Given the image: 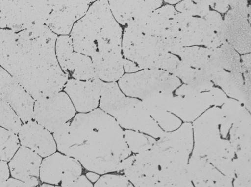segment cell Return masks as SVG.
<instances>
[{"mask_svg": "<svg viewBox=\"0 0 251 187\" xmlns=\"http://www.w3.org/2000/svg\"><path fill=\"white\" fill-rule=\"evenodd\" d=\"M187 172L195 187H233V180L224 175L204 158L191 155Z\"/></svg>", "mask_w": 251, "mask_h": 187, "instance_id": "17", "label": "cell"}, {"mask_svg": "<svg viewBox=\"0 0 251 187\" xmlns=\"http://www.w3.org/2000/svg\"><path fill=\"white\" fill-rule=\"evenodd\" d=\"M229 132L235 157H251V119L248 111L232 125Z\"/></svg>", "mask_w": 251, "mask_h": 187, "instance_id": "20", "label": "cell"}, {"mask_svg": "<svg viewBox=\"0 0 251 187\" xmlns=\"http://www.w3.org/2000/svg\"><path fill=\"white\" fill-rule=\"evenodd\" d=\"M100 82L101 80L97 78L89 80L73 78L68 80L63 90L77 113H86L98 108Z\"/></svg>", "mask_w": 251, "mask_h": 187, "instance_id": "13", "label": "cell"}, {"mask_svg": "<svg viewBox=\"0 0 251 187\" xmlns=\"http://www.w3.org/2000/svg\"><path fill=\"white\" fill-rule=\"evenodd\" d=\"M133 155V161L121 174L134 187H154L159 178L160 167L151 148Z\"/></svg>", "mask_w": 251, "mask_h": 187, "instance_id": "12", "label": "cell"}, {"mask_svg": "<svg viewBox=\"0 0 251 187\" xmlns=\"http://www.w3.org/2000/svg\"><path fill=\"white\" fill-rule=\"evenodd\" d=\"M93 187H134L123 174L107 173L100 175Z\"/></svg>", "mask_w": 251, "mask_h": 187, "instance_id": "27", "label": "cell"}, {"mask_svg": "<svg viewBox=\"0 0 251 187\" xmlns=\"http://www.w3.org/2000/svg\"><path fill=\"white\" fill-rule=\"evenodd\" d=\"M124 136L129 150L134 154L150 149L156 141L150 135L131 130H124Z\"/></svg>", "mask_w": 251, "mask_h": 187, "instance_id": "23", "label": "cell"}, {"mask_svg": "<svg viewBox=\"0 0 251 187\" xmlns=\"http://www.w3.org/2000/svg\"><path fill=\"white\" fill-rule=\"evenodd\" d=\"M66 187H93V184L82 174L76 180Z\"/></svg>", "mask_w": 251, "mask_h": 187, "instance_id": "28", "label": "cell"}, {"mask_svg": "<svg viewBox=\"0 0 251 187\" xmlns=\"http://www.w3.org/2000/svg\"><path fill=\"white\" fill-rule=\"evenodd\" d=\"M57 38L44 24L18 32L0 28V65L35 101L62 91L69 79L57 60Z\"/></svg>", "mask_w": 251, "mask_h": 187, "instance_id": "1", "label": "cell"}, {"mask_svg": "<svg viewBox=\"0 0 251 187\" xmlns=\"http://www.w3.org/2000/svg\"><path fill=\"white\" fill-rule=\"evenodd\" d=\"M108 3L116 21L125 26L151 13V8L149 1L108 0Z\"/></svg>", "mask_w": 251, "mask_h": 187, "instance_id": "19", "label": "cell"}, {"mask_svg": "<svg viewBox=\"0 0 251 187\" xmlns=\"http://www.w3.org/2000/svg\"><path fill=\"white\" fill-rule=\"evenodd\" d=\"M39 187H62L61 186L59 185H52L50 184H47V183H43L40 184L39 185Z\"/></svg>", "mask_w": 251, "mask_h": 187, "instance_id": "33", "label": "cell"}, {"mask_svg": "<svg viewBox=\"0 0 251 187\" xmlns=\"http://www.w3.org/2000/svg\"><path fill=\"white\" fill-rule=\"evenodd\" d=\"M52 7L53 0H0L6 27L15 32L45 24Z\"/></svg>", "mask_w": 251, "mask_h": 187, "instance_id": "6", "label": "cell"}, {"mask_svg": "<svg viewBox=\"0 0 251 187\" xmlns=\"http://www.w3.org/2000/svg\"><path fill=\"white\" fill-rule=\"evenodd\" d=\"M0 94L23 123L33 120L35 100L22 85L1 67Z\"/></svg>", "mask_w": 251, "mask_h": 187, "instance_id": "11", "label": "cell"}, {"mask_svg": "<svg viewBox=\"0 0 251 187\" xmlns=\"http://www.w3.org/2000/svg\"><path fill=\"white\" fill-rule=\"evenodd\" d=\"M10 172L8 163L0 162V186L9 178Z\"/></svg>", "mask_w": 251, "mask_h": 187, "instance_id": "30", "label": "cell"}, {"mask_svg": "<svg viewBox=\"0 0 251 187\" xmlns=\"http://www.w3.org/2000/svg\"><path fill=\"white\" fill-rule=\"evenodd\" d=\"M55 53L62 70L73 79L89 80L96 78L91 57L74 50L69 35L57 36Z\"/></svg>", "mask_w": 251, "mask_h": 187, "instance_id": "9", "label": "cell"}, {"mask_svg": "<svg viewBox=\"0 0 251 187\" xmlns=\"http://www.w3.org/2000/svg\"><path fill=\"white\" fill-rule=\"evenodd\" d=\"M57 151L75 159L86 170L100 175L121 174L125 160L132 154L124 129L99 107L76 114L67 139Z\"/></svg>", "mask_w": 251, "mask_h": 187, "instance_id": "2", "label": "cell"}, {"mask_svg": "<svg viewBox=\"0 0 251 187\" xmlns=\"http://www.w3.org/2000/svg\"><path fill=\"white\" fill-rule=\"evenodd\" d=\"M220 110V133L222 138L226 139L232 125L247 111L240 104L232 100L227 101Z\"/></svg>", "mask_w": 251, "mask_h": 187, "instance_id": "22", "label": "cell"}, {"mask_svg": "<svg viewBox=\"0 0 251 187\" xmlns=\"http://www.w3.org/2000/svg\"><path fill=\"white\" fill-rule=\"evenodd\" d=\"M223 100L222 95L219 93L189 95L183 98L171 97L166 110L174 113L185 122L190 123L196 119L210 105H220Z\"/></svg>", "mask_w": 251, "mask_h": 187, "instance_id": "14", "label": "cell"}, {"mask_svg": "<svg viewBox=\"0 0 251 187\" xmlns=\"http://www.w3.org/2000/svg\"><path fill=\"white\" fill-rule=\"evenodd\" d=\"M147 112L160 128L165 132H172L181 125L179 118L167 110L161 108H153Z\"/></svg>", "mask_w": 251, "mask_h": 187, "instance_id": "25", "label": "cell"}, {"mask_svg": "<svg viewBox=\"0 0 251 187\" xmlns=\"http://www.w3.org/2000/svg\"><path fill=\"white\" fill-rule=\"evenodd\" d=\"M91 58L97 79L105 82H114L124 74L122 51L97 53Z\"/></svg>", "mask_w": 251, "mask_h": 187, "instance_id": "18", "label": "cell"}, {"mask_svg": "<svg viewBox=\"0 0 251 187\" xmlns=\"http://www.w3.org/2000/svg\"><path fill=\"white\" fill-rule=\"evenodd\" d=\"M20 146L17 134L0 126V162L8 163Z\"/></svg>", "mask_w": 251, "mask_h": 187, "instance_id": "24", "label": "cell"}, {"mask_svg": "<svg viewBox=\"0 0 251 187\" xmlns=\"http://www.w3.org/2000/svg\"><path fill=\"white\" fill-rule=\"evenodd\" d=\"M6 27V24L4 17L0 11V28H3Z\"/></svg>", "mask_w": 251, "mask_h": 187, "instance_id": "32", "label": "cell"}, {"mask_svg": "<svg viewBox=\"0 0 251 187\" xmlns=\"http://www.w3.org/2000/svg\"><path fill=\"white\" fill-rule=\"evenodd\" d=\"M123 30L114 18L108 1H94L73 25L74 50L91 57L97 53L122 51Z\"/></svg>", "mask_w": 251, "mask_h": 187, "instance_id": "3", "label": "cell"}, {"mask_svg": "<svg viewBox=\"0 0 251 187\" xmlns=\"http://www.w3.org/2000/svg\"><path fill=\"white\" fill-rule=\"evenodd\" d=\"M99 106L124 130L139 131L155 139L165 132L150 116L142 101L126 96L116 82L101 80Z\"/></svg>", "mask_w": 251, "mask_h": 187, "instance_id": "5", "label": "cell"}, {"mask_svg": "<svg viewBox=\"0 0 251 187\" xmlns=\"http://www.w3.org/2000/svg\"><path fill=\"white\" fill-rule=\"evenodd\" d=\"M76 113L68 95L61 91L35 101L33 120L53 133Z\"/></svg>", "mask_w": 251, "mask_h": 187, "instance_id": "7", "label": "cell"}, {"mask_svg": "<svg viewBox=\"0 0 251 187\" xmlns=\"http://www.w3.org/2000/svg\"><path fill=\"white\" fill-rule=\"evenodd\" d=\"M83 167L75 159L58 151L42 159L39 179L47 183L66 187L82 174Z\"/></svg>", "mask_w": 251, "mask_h": 187, "instance_id": "8", "label": "cell"}, {"mask_svg": "<svg viewBox=\"0 0 251 187\" xmlns=\"http://www.w3.org/2000/svg\"><path fill=\"white\" fill-rule=\"evenodd\" d=\"M0 187H38L33 186L13 178H9Z\"/></svg>", "mask_w": 251, "mask_h": 187, "instance_id": "29", "label": "cell"}, {"mask_svg": "<svg viewBox=\"0 0 251 187\" xmlns=\"http://www.w3.org/2000/svg\"><path fill=\"white\" fill-rule=\"evenodd\" d=\"M17 135L21 146L30 149L42 158L57 151L52 133L34 120L23 123Z\"/></svg>", "mask_w": 251, "mask_h": 187, "instance_id": "15", "label": "cell"}, {"mask_svg": "<svg viewBox=\"0 0 251 187\" xmlns=\"http://www.w3.org/2000/svg\"><path fill=\"white\" fill-rule=\"evenodd\" d=\"M23 123L0 94V126L17 134Z\"/></svg>", "mask_w": 251, "mask_h": 187, "instance_id": "26", "label": "cell"}, {"mask_svg": "<svg viewBox=\"0 0 251 187\" xmlns=\"http://www.w3.org/2000/svg\"><path fill=\"white\" fill-rule=\"evenodd\" d=\"M42 158L25 147L20 146L8 162L12 178L26 184L38 187L39 171Z\"/></svg>", "mask_w": 251, "mask_h": 187, "instance_id": "16", "label": "cell"}, {"mask_svg": "<svg viewBox=\"0 0 251 187\" xmlns=\"http://www.w3.org/2000/svg\"><path fill=\"white\" fill-rule=\"evenodd\" d=\"M94 0H53L52 9L45 24L54 33L69 35L73 25Z\"/></svg>", "mask_w": 251, "mask_h": 187, "instance_id": "10", "label": "cell"}, {"mask_svg": "<svg viewBox=\"0 0 251 187\" xmlns=\"http://www.w3.org/2000/svg\"><path fill=\"white\" fill-rule=\"evenodd\" d=\"M154 187H195L187 172V165H170L160 169Z\"/></svg>", "mask_w": 251, "mask_h": 187, "instance_id": "21", "label": "cell"}, {"mask_svg": "<svg viewBox=\"0 0 251 187\" xmlns=\"http://www.w3.org/2000/svg\"><path fill=\"white\" fill-rule=\"evenodd\" d=\"M221 110L209 109L194 121L192 155L205 158L224 175L233 179L234 150L229 141L221 136Z\"/></svg>", "mask_w": 251, "mask_h": 187, "instance_id": "4", "label": "cell"}, {"mask_svg": "<svg viewBox=\"0 0 251 187\" xmlns=\"http://www.w3.org/2000/svg\"><path fill=\"white\" fill-rule=\"evenodd\" d=\"M84 175L86 178L92 184L96 182L100 176V175L97 173L89 171H87Z\"/></svg>", "mask_w": 251, "mask_h": 187, "instance_id": "31", "label": "cell"}]
</instances>
